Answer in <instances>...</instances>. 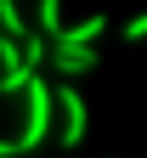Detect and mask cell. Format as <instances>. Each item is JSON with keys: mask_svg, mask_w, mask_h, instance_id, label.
I'll list each match as a JSON object with an SVG mask.
<instances>
[{"mask_svg": "<svg viewBox=\"0 0 147 158\" xmlns=\"http://www.w3.org/2000/svg\"><path fill=\"white\" fill-rule=\"evenodd\" d=\"M51 102L62 107V147H79V141H85V130H91V107H85V96H79L74 85H57L51 90Z\"/></svg>", "mask_w": 147, "mask_h": 158, "instance_id": "2", "label": "cell"}, {"mask_svg": "<svg viewBox=\"0 0 147 158\" xmlns=\"http://www.w3.org/2000/svg\"><path fill=\"white\" fill-rule=\"evenodd\" d=\"M51 113H57L51 85L34 73V79H28V90H23V135H11V141H17V158H23V152H34V147L51 135Z\"/></svg>", "mask_w": 147, "mask_h": 158, "instance_id": "1", "label": "cell"}, {"mask_svg": "<svg viewBox=\"0 0 147 158\" xmlns=\"http://www.w3.org/2000/svg\"><path fill=\"white\" fill-rule=\"evenodd\" d=\"M0 158H17V141H11V135H0Z\"/></svg>", "mask_w": 147, "mask_h": 158, "instance_id": "6", "label": "cell"}, {"mask_svg": "<svg viewBox=\"0 0 147 158\" xmlns=\"http://www.w3.org/2000/svg\"><path fill=\"white\" fill-rule=\"evenodd\" d=\"M124 40H130V45H136V40H147V11H141V17H130V23H124Z\"/></svg>", "mask_w": 147, "mask_h": 158, "instance_id": "5", "label": "cell"}, {"mask_svg": "<svg viewBox=\"0 0 147 158\" xmlns=\"http://www.w3.org/2000/svg\"><path fill=\"white\" fill-rule=\"evenodd\" d=\"M57 34H62V11H57V0H40V40L51 45Z\"/></svg>", "mask_w": 147, "mask_h": 158, "instance_id": "4", "label": "cell"}, {"mask_svg": "<svg viewBox=\"0 0 147 158\" xmlns=\"http://www.w3.org/2000/svg\"><path fill=\"white\" fill-rule=\"evenodd\" d=\"M0 34H6V40H17V45L28 40V23H23V11H17L11 0H0Z\"/></svg>", "mask_w": 147, "mask_h": 158, "instance_id": "3", "label": "cell"}]
</instances>
